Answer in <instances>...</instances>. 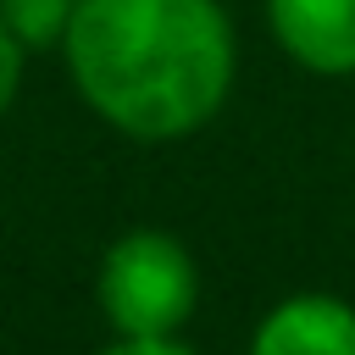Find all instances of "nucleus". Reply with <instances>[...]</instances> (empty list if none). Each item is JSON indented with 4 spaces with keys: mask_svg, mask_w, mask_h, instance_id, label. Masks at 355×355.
<instances>
[{
    "mask_svg": "<svg viewBox=\"0 0 355 355\" xmlns=\"http://www.w3.org/2000/svg\"><path fill=\"white\" fill-rule=\"evenodd\" d=\"M61 50L89 111L139 144L205 128L239 67L222 0H78Z\"/></svg>",
    "mask_w": 355,
    "mask_h": 355,
    "instance_id": "1",
    "label": "nucleus"
},
{
    "mask_svg": "<svg viewBox=\"0 0 355 355\" xmlns=\"http://www.w3.org/2000/svg\"><path fill=\"white\" fill-rule=\"evenodd\" d=\"M94 300L116 338H178V327L200 305V266L172 233L133 227L105 244Z\"/></svg>",
    "mask_w": 355,
    "mask_h": 355,
    "instance_id": "2",
    "label": "nucleus"
},
{
    "mask_svg": "<svg viewBox=\"0 0 355 355\" xmlns=\"http://www.w3.org/2000/svg\"><path fill=\"white\" fill-rule=\"evenodd\" d=\"M272 39L288 61L322 78L355 72V0H266Z\"/></svg>",
    "mask_w": 355,
    "mask_h": 355,
    "instance_id": "3",
    "label": "nucleus"
},
{
    "mask_svg": "<svg viewBox=\"0 0 355 355\" xmlns=\"http://www.w3.org/2000/svg\"><path fill=\"white\" fill-rule=\"evenodd\" d=\"M250 355H355V305L316 288L288 294L255 322Z\"/></svg>",
    "mask_w": 355,
    "mask_h": 355,
    "instance_id": "4",
    "label": "nucleus"
},
{
    "mask_svg": "<svg viewBox=\"0 0 355 355\" xmlns=\"http://www.w3.org/2000/svg\"><path fill=\"white\" fill-rule=\"evenodd\" d=\"M78 0H0V22L22 50H50L67 39Z\"/></svg>",
    "mask_w": 355,
    "mask_h": 355,
    "instance_id": "5",
    "label": "nucleus"
},
{
    "mask_svg": "<svg viewBox=\"0 0 355 355\" xmlns=\"http://www.w3.org/2000/svg\"><path fill=\"white\" fill-rule=\"evenodd\" d=\"M22 44L11 39V28L0 22V116L11 111V100H17V89H22Z\"/></svg>",
    "mask_w": 355,
    "mask_h": 355,
    "instance_id": "6",
    "label": "nucleus"
},
{
    "mask_svg": "<svg viewBox=\"0 0 355 355\" xmlns=\"http://www.w3.org/2000/svg\"><path fill=\"white\" fill-rule=\"evenodd\" d=\"M94 355H194V349L183 338H116V344H105Z\"/></svg>",
    "mask_w": 355,
    "mask_h": 355,
    "instance_id": "7",
    "label": "nucleus"
}]
</instances>
